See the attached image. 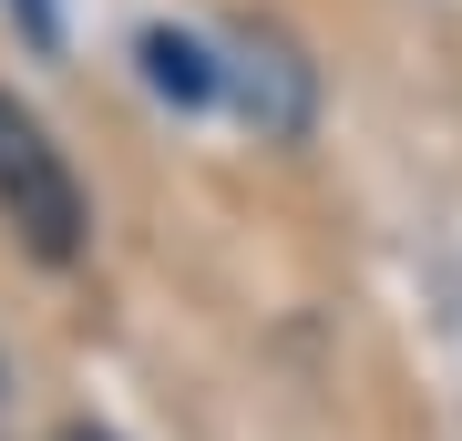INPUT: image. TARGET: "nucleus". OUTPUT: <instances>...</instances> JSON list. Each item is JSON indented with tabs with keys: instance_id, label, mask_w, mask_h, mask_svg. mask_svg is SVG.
<instances>
[{
	"instance_id": "1",
	"label": "nucleus",
	"mask_w": 462,
	"mask_h": 441,
	"mask_svg": "<svg viewBox=\"0 0 462 441\" xmlns=\"http://www.w3.org/2000/svg\"><path fill=\"white\" fill-rule=\"evenodd\" d=\"M0 216H11V236L32 246L42 267H72V257H83V226H93L62 144H51L42 114L11 103V93H0Z\"/></svg>"
},
{
	"instance_id": "2",
	"label": "nucleus",
	"mask_w": 462,
	"mask_h": 441,
	"mask_svg": "<svg viewBox=\"0 0 462 441\" xmlns=\"http://www.w3.org/2000/svg\"><path fill=\"white\" fill-rule=\"evenodd\" d=\"M236 103H247L257 133L288 144V133L309 124V62H298L278 32H247V41H236Z\"/></svg>"
},
{
	"instance_id": "3",
	"label": "nucleus",
	"mask_w": 462,
	"mask_h": 441,
	"mask_svg": "<svg viewBox=\"0 0 462 441\" xmlns=\"http://www.w3.org/2000/svg\"><path fill=\"white\" fill-rule=\"evenodd\" d=\"M144 82H154L165 103H206L226 72L206 62V41H185V32H144Z\"/></svg>"
},
{
	"instance_id": "4",
	"label": "nucleus",
	"mask_w": 462,
	"mask_h": 441,
	"mask_svg": "<svg viewBox=\"0 0 462 441\" xmlns=\"http://www.w3.org/2000/svg\"><path fill=\"white\" fill-rule=\"evenodd\" d=\"M21 11V41L32 51H62V0H11Z\"/></svg>"
},
{
	"instance_id": "5",
	"label": "nucleus",
	"mask_w": 462,
	"mask_h": 441,
	"mask_svg": "<svg viewBox=\"0 0 462 441\" xmlns=\"http://www.w3.org/2000/svg\"><path fill=\"white\" fill-rule=\"evenodd\" d=\"M62 441H114V431H93V421H72V431H62Z\"/></svg>"
}]
</instances>
